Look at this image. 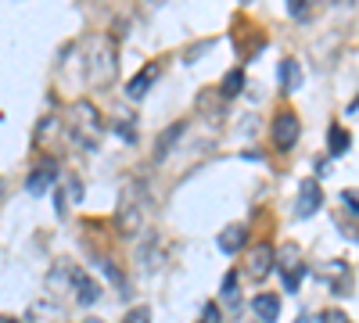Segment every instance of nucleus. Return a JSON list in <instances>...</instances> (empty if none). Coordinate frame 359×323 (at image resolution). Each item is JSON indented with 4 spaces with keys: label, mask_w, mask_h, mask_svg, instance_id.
Listing matches in <instances>:
<instances>
[{
    "label": "nucleus",
    "mask_w": 359,
    "mask_h": 323,
    "mask_svg": "<svg viewBox=\"0 0 359 323\" xmlns=\"http://www.w3.org/2000/svg\"><path fill=\"white\" fill-rule=\"evenodd\" d=\"M83 72L90 79V86L97 90H108L118 76V50H115V40L97 33L86 40V54H83Z\"/></svg>",
    "instance_id": "1"
},
{
    "label": "nucleus",
    "mask_w": 359,
    "mask_h": 323,
    "mask_svg": "<svg viewBox=\"0 0 359 323\" xmlns=\"http://www.w3.org/2000/svg\"><path fill=\"white\" fill-rule=\"evenodd\" d=\"M147 205H151V198H147V184L144 180H126L123 184V194H118V212H115V223L123 233H137L144 226V216H147Z\"/></svg>",
    "instance_id": "2"
},
{
    "label": "nucleus",
    "mask_w": 359,
    "mask_h": 323,
    "mask_svg": "<svg viewBox=\"0 0 359 323\" xmlns=\"http://www.w3.org/2000/svg\"><path fill=\"white\" fill-rule=\"evenodd\" d=\"M69 137L79 144V148L86 151H94L97 144H101V133H104V119H101V111L90 104V101H76L69 108Z\"/></svg>",
    "instance_id": "3"
},
{
    "label": "nucleus",
    "mask_w": 359,
    "mask_h": 323,
    "mask_svg": "<svg viewBox=\"0 0 359 323\" xmlns=\"http://www.w3.org/2000/svg\"><path fill=\"white\" fill-rule=\"evenodd\" d=\"M298 137H302V123H298V115L294 111H280L273 126H269V140H273V148L277 151H291Z\"/></svg>",
    "instance_id": "4"
},
{
    "label": "nucleus",
    "mask_w": 359,
    "mask_h": 323,
    "mask_svg": "<svg viewBox=\"0 0 359 323\" xmlns=\"http://www.w3.org/2000/svg\"><path fill=\"white\" fill-rule=\"evenodd\" d=\"M273 259H280L284 287H287V291H298V284H302V277H306V262H302V255H298V248L287 245V248H284L280 255H273Z\"/></svg>",
    "instance_id": "5"
},
{
    "label": "nucleus",
    "mask_w": 359,
    "mask_h": 323,
    "mask_svg": "<svg viewBox=\"0 0 359 323\" xmlns=\"http://www.w3.org/2000/svg\"><path fill=\"white\" fill-rule=\"evenodd\" d=\"M57 180H62V172H57V165L47 158V162H40L33 172H29V180H25V191L29 194H47Z\"/></svg>",
    "instance_id": "6"
},
{
    "label": "nucleus",
    "mask_w": 359,
    "mask_h": 323,
    "mask_svg": "<svg viewBox=\"0 0 359 323\" xmlns=\"http://www.w3.org/2000/svg\"><path fill=\"white\" fill-rule=\"evenodd\" d=\"M323 205V191L316 180H302V187H298V201H294V216H316Z\"/></svg>",
    "instance_id": "7"
},
{
    "label": "nucleus",
    "mask_w": 359,
    "mask_h": 323,
    "mask_svg": "<svg viewBox=\"0 0 359 323\" xmlns=\"http://www.w3.org/2000/svg\"><path fill=\"white\" fill-rule=\"evenodd\" d=\"M72 295H76V302L86 309V305H94L97 298H101V287H97V280L94 277H86V273H79V270H72Z\"/></svg>",
    "instance_id": "8"
},
{
    "label": "nucleus",
    "mask_w": 359,
    "mask_h": 323,
    "mask_svg": "<svg viewBox=\"0 0 359 323\" xmlns=\"http://www.w3.org/2000/svg\"><path fill=\"white\" fill-rule=\"evenodd\" d=\"M158 76H162V65H158V62H147V65H144V69H140V72L130 79L126 94H130L133 101H140V97H144V94L155 86V79H158Z\"/></svg>",
    "instance_id": "9"
},
{
    "label": "nucleus",
    "mask_w": 359,
    "mask_h": 323,
    "mask_svg": "<svg viewBox=\"0 0 359 323\" xmlns=\"http://www.w3.org/2000/svg\"><path fill=\"white\" fill-rule=\"evenodd\" d=\"M216 241H219V248H223L226 255H237V252L248 245V226H245V223H230Z\"/></svg>",
    "instance_id": "10"
},
{
    "label": "nucleus",
    "mask_w": 359,
    "mask_h": 323,
    "mask_svg": "<svg viewBox=\"0 0 359 323\" xmlns=\"http://www.w3.org/2000/svg\"><path fill=\"white\" fill-rule=\"evenodd\" d=\"M252 312L259 323H277L280 316V298L277 295H266V291H259V295L252 298Z\"/></svg>",
    "instance_id": "11"
},
{
    "label": "nucleus",
    "mask_w": 359,
    "mask_h": 323,
    "mask_svg": "<svg viewBox=\"0 0 359 323\" xmlns=\"http://www.w3.org/2000/svg\"><path fill=\"white\" fill-rule=\"evenodd\" d=\"M273 248L269 245H259V248H252V255H248V273L255 277V280H262L269 270H273Z\"/></svg>",
    "instance_id": "12"
},
{
    "label": "nucleus",
    "mask_w": 359,
    "mask_h": 323,
    "mask_svg": "<svg viewBox=\"0 0 359 323\" xmlns=\"http://www.w3.org/2000/svg\"><path fill=\"white\" fill-rule=\"evenodd\" d=\"M25 323H62V305H54V302H33L25 309Z\"/></svg>",
    "instance_id": "13"
},
{
    "label": "nucleus",
    "mask_w": 359,
    "mask_h": 323,
    "mask_svg": "<svg viewBox=\"0 0 359 323\" xmlns=\"http://www.w3.org/2000/svg\"><path fill=\"white\" fill-rule=\"evenodd\" d=\"M298 86H302V65H298L294 57H284V62H280V90L294 94Z\"/></svg>",
    "instance_id": "14"
},
{
    "label": "nucleus",
    "mask_w": 359,
    "mask_h": 323,
    "mask_svg": "<svg viewBox=\"0 0 359 323\" xmlns=\"http://www.w3.org/2000/svg\"><path fill=\"white\" fill-rule=\"evenodd\" d=\"M241 90H245V72H241V69L226 72V76H223V86H219V97H223V101H233Z\"/></svg>",
    "instance_id": "15"
},
{
    "label": "nucleus",
    "mask_w": 359,
    "mask_h": 323,
    "mask_svg": "<svg viewBox=\"0 0 359 323\" xmlns=\"http://www.w3.org/2000/svg\"><path fill=\"white\" fill-rule=\"evenodd\" d=\"M327 137H331V155H334V158L345 155V151L352 148V133L341 130V126H331V133H327Z\"/></svg>",
    "instance_id": "16"
},
{
    "label": "nucleus",
    "mask_w": 359,
    "mask_h": 323,
    "mask_svg": "<svg viewBox=\"0 0 359 323\" xmlns=\"http://www.w3.org/2000/svg\"><path fill=\"white\" fill-rule=\"evenodd\" d=\"M180 133H184V123H176V126H169V130H165V133L158 137V151H155V158H158V162L165 158V151H169L172 144H176V137H180Z\"/></svg>",
    "instance_id": "17"
},
{
    "label": "nucleus",
    "mask_w": 359,
    "mask_h": 323,
    "mask_svg": "<svg viewBox=\"0 0 359 323\" xmlns=\"http://www.w3.org/2000/svg\"><path fill=\"white\" fill-rule=\"evenodd\" d=\"M287 4V15L294 18V22H306L309 18V8L316 4V0H284Z\"/></svg>",
    "instance_id": "18"
},
{
    "label": "nucleus",
    "mask_w": 359,
    "mask_h": 323,
    "mask_svg": "<svg viewBox=\"0 0 359 323\" xmlns=\"http://www.w3.org/2000/svg\"><path fill=\"white\" fill-rule=\"evenodd\" d=\"M219 295H223V298H226L230 305L237 302V273H233V270H230V273L223 277V287H219Z\"/></svg>",
    "instance_id": "19"
},
{
    "label": "nucleus",
    "mask_w": 359,
    "mask_h": 323,
    "mask_svg": "<svg viewBox=\"0 0 359 323\" xmlns=\"http://www.w3.org/2000/svg\"><path fill=\"white\" fill-rule=\"evenodd\" d=\"M123 323H151V309L147 305H137V309H130L126 312V319Z\"/></svg>",
    "instance_id": "20"
},
{
    "label": "nucleus",
    "mask_w": 359,
    "mask_h": 323,
    "mask_svg": "<svg viewBox=\"0 0 359 323\" xmlns=\"http://www.w3.org/2000/svg\"><path fill=\"white\" fill-rule=\"evenodd\" d=\"M201 323H223V312H219L216 302H208V305L201 309Z\"/></svg>",
    "instance_id": "21"
},
{
    "label": "nucleus",
    "mask_w": 359,
    "mask_h": 323,
    "mask_svg": "<svg viewBox=\"0 0 359 323\" xmlns=\"http://www.w3.org/2000/svg\"><path fill=\"white\" fill-rule=\"evenodd\" d=\"M323 323H352L345 312H338V309H331V312H323Z\"/></svg>",
    "instance_id": "22"
},
{
    "label": "nucleus",
    "mask_w": 359,
    "mask_h": 323,
    "mask_svg": "<svg viewBox=\"0 0 359 323\" xmlns=\"http://www.w3.org/2000/svg\"><path fill=\"white\" fill-rule=\"evenodd\" d=\"M341 201L348 205V212L355 216V191H345V194H341Z\"/></svg>",
    "instance_id": "23"
},
{
    "label": "nucleus",
    "mask_w": 359,
    "mask_h": 323,
    "mask_svg": "<svg viewBox=\"0 0 359 323\" xmlns=\"http://www.w3.org/2000/svg\"><path fill=\"white\" fill-rule=\"evenodd\" d=\"M4 191H8V184H4V180H0V201H4Z\"/></svg>",
    "instance_id": "24"
},
{
    "label": "nucleus",
    "mask_w": 359,
    "mask_h": 323,
    "mask_svg": "<svg viewBox=\"0 0 359 323\" xmlns=\"http://www.w3.org/2000/svg\"><path fill=\"white\" fill-rule=\"evenodd\" d=\"M0 323H18V319H8V316H0Z\"/></svg>",
    "instance_id": "25"
},
{
    "label": "nucleus",
    "mask_w": 359,
    "mask_h": 323,
    "mask_svg": "<svg viewBox=\"0 0 359 323\" xmlns=\"http://www.w3.org/2000/svg\"><path fill=\"white\" fill-rule=\"evenodd\" d=\"M345 4H348V8H352V4H355V0H345Z\"/></svg>",
    "instance_id": "26"
}]
</instances>
